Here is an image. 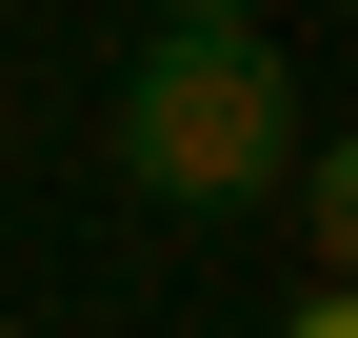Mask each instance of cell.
I'll return each mask as SVG.
<instances>
[{"label": "cell", "instance_id": "obj_1", "mask_svg": "<svg viewBox=\"0 0 358 338\" xmlns=\"http://www.w3.org/2000/svg\"><path fill=\"white\" fill-rule=\"evenodd\" d=\"M299 119H319V100L279 80L259 20H159L140 60H120V179L179 199V219H239V199L299 159Z\"/></svg>", "mask_w": 358, "mask_h": 338}, {"label": "cell", "instance_id": "obj_2", "mask_svg": "<svg viewBox=\"0 0 358 338\" xmlns=\"http://www.w3.org/2000/svg\"><path fill=\"white\" fill-rule=\"evenodd\" d=\"M279 338H358V299H338V279H299V318H279Z\"/></svg>", "mask_w": 358, "mask_h": 338}, {"label": "cell", "instance_id": "obj_3", "mask_svg": "<svg viewBox=\"0 0 358 338\" xmlns=\"http://www.w3.org/2000/svg\"><path fill=\"white\" fill-rule=\"evenodd\" d=\"M140 20H259V0H140Z\"/></svg>", "mask_w": 358, "mask_h": 338}]
</instances>
